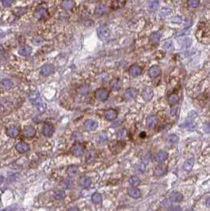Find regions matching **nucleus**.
<instances>
[{
	"label": "nucleus",
	"mask_w": 210,
	"mask_h": 211,
	"mask_svg": "<svg viewBox=\"0 0 210 211\" xmlns=\"http://www.w3.org/2000/svg\"><path fill=\"white\" fill-rule=\"evenodd\" d=\"M174 43H173L172 40H167V41H165L164 44H163V49H164L166 51H167V52H171V51H173V50H174Z\"/></svg>",
	"instance_id": "34"
},
{
	"label": "nucleus",
	"mask_w": 210,
	"mask_h": 211,
	"mask_svg": "<svg viewBox=\"0 0 210 211\" xmlns=\"http://www.w3.org/2000/svg\"><path fill=\"white\" fill-rule=\"evenodd\" d=\"M98 36L102 40H105L110 37V30L109 27L105 25H102L97 29Z\"/></svg>",
	"instance_id": "2"
},
{
	"label": "nucleus",
	"mask_w": 210,
	"mask_h": 211,
	"mask_svg": "<svg viewBox=\"0 0 210 211\" xmlns=\"http://www.w3.org/2000/svg\"><path fill=\"white\" fill-rule=\"evenodd\" d=\"M110 87L113 90H120L121 88V81L119 79H113L110 82Z\"/></svg>",
	"instance_id": "26"
},
{
	"label": "nucleus",
	"mask_w": 210,
	"mask_h": 211,
	"mask_svg": "<svg viewBox=\"0 0 210 211\" xmlns=\"http://www.w3.org/2000/svg\"><path fill=\"white\" fill-rule=\"evenodd\" d=\"M117 114H118V113H117V111L116 110L109 109V110H105L104 116H105V119L108 120V121H114V120H115L117 118Z\"/></svg>",
	"instance_id": "13"
},
{
	"label": "nucleus",
	"mask_w": 210,
	"mask_h": 211,
	"mask_svg": "<svg viewBox=\"0 0 210 211\" xmlns=\"http://www.w3.org/2000/svg\"><path fill=\"white\" fill-rule=\"evenodd\" d=\"M29 100L32 103L34 104V106L36 107L37 110L39 111L40 113H44L45 112V110L47 109V106L45 103H43L41 101V99L40 98V94L39 93L35 91L33 92L29 97Z\"/></svg>",
	"instance_id": "1"
},
{
	"label": "nucleus",
	"mask_w": 210,
	"mask_h": 211,
	"mask_svg": "<svg viewBox=\"0 0 210 211\" xmlns=\"http://www.w3.org/2000/svg\"><path fill=\"white\" fill-rule=\"evenodd\" d=\"M32 52V48L29 45H22L18 49V54L22 56H29Z\"/></svg>",
	"instance_id": "21"
},
{
	"label": "nucleus",
	"mask_w": 210,
	"mask_h": 211,
	"mask_svg": "<svg viewBox=\"0 0 210 211\" xmlns=\"http://www.w3.org/2000/svg\"><path fill=\"white\" fill-rule=\"evenodd\" d=\"M61 7L65 10H71L75 7V2L74 0H62Z\"/></svg>",
	"instance_id": "15"
},
{
	"label": "nucleus",
	"mask_w": 210,
	"mask_h": 211,
	"mask_svg": "<svg viewBox=\"0 0 210 211\" xmlns=\"http://www.w3.org/2000/svg\"><path fill=\"white\" fill-rule=\"evenodd\" d=\"M15 148L18 153H24L28 152V151L29 150L30 147H29V145L27 144V143H25V142H19V143H18V144H16Z\"/></svg>",
	"instance_id": "17"
},
{
	"label": "nucleus",
	"mask_w": 210,
	"mask_h": 211,
	"mask_svg": "<svg viewBox=\"0 0 210 211\" xmlns=\"http://www.w3.org/2000/svg\"><path fill=\"white\" fill-rule=\"evenodd\" d=\"M13 0H2V3L3 5V7H10L13 3Z\"/></svg>",
	"instance_id": "47"
},
{
	"label": "nucleus",
	"mask_w": 210,
	"mask_h": 211,
	"mask_svg": "<svg viewBox=\"0 0 210 211\" xmlns=\"http://www.w3.org/2000/svg\"><path fill=\"white\" fill-rule=\"evenodd\" d=\"M167 158L168 153H167V152H165V151H160V152L156 153L155 159V161H156L157 163H159V164H160V163H163V161H165Z\"/></svg>",
	"instance_id": "20"
},
{
	"label": "nucleus",
	"mask_w": 210,
	"mask_h": 211,
	"mask_svg": "<svg viewBox=\"0 0 210 211\" xmlns=\"http://www.w3.org/2000/svg\"><path fill=\"white\" fill-rule=\"evenodd\" d=\"M20 133L19 129L15 126H11L7 129V135L12 138H16Z\"/></svg>",
	"instance_id": "12"
},
{
	"label": "nucleus",
	"mask_w": 210,
	"mask_h": 211,
	"mask_svg": "<svg viewBox=\"0 0 210 211\" xmlns=\"http://www.w3.org/2000/svg\"><path fill=\"white\" fill-rule=\"evenodd\" d=\"M161 205H162V207H164V208L170 209V207H172V202H171V200L170 199H165L162 202Z\"/></svg>",
	"instance_id": "44"
},
{
	"label": "nucleus",
	"mask_w": 210,
	"mask_h": 211,
	"mask_svg": "<svg viewBox=\"0 0 210 211\" xmlns=\"http://www.w3.org/2000/svg\"><path fill=\"white\" fill-rule=\"evenodd\" d=\"M66 196H67V195L65 193V191H63V190H60V191H56L54 193L53 198L54 199L56 200H63L66 198Z\"/></svg>",
	"instance_id": "33"
},
{
	"label": "nucleus",
	"mask_w": 210,
	"mask_h": 211,
	"mask_svg": "<svg viewBox=\"0 0 210 211\" xmlns=\"http://www.w3.org/2000/svg\"><path fill=\"white\" fill-rule=\"evenodd\" d=\"M150 9L152 10H155L158 8V3L157 2H152V4L150 5Z\"/></svg>",
	"instance_id": "50"
},
{
	"label": "nucleus",
	"mask_w": 210,
	"mask_h": 211,
	"mask_svg": "<svg viewBox=\"0 0 210 211\" xmlns=\"http://www.w3.org/2000/svg\"><path fill=\"white\" fill-rule=\"evenodd\" d=\"M136 95V90H135L134 88H128L127 90L125 91V94H124V96H125V98L127 99V100H131V99H135Z\"/></svg>",
	"instance_id": "23"
},
{
	"label": "nucleus",
	"mask_w": 210,
	"mask_h": 211,
	"mask_svg": "<svg viewBox=\"0 0 210 211\" xmlns=\"http://www.w3.org/2000/svg\"><path fill=\"white\" fill-rule=\"evenodd\" d=\"M170 210H182L181 208L179 207H171V208H170Z\"/></svg>",
	"instance_id": "54"
},
{
	"label": "nucleus",
	"mask_w": 210,
	"mask_h": 211,
	"mask_svg": "<svg viewBox=\"0 0 210 211\" xmlns=\"http://www.w3.org/2000/svg\"><path fill=\"white\" fill-rule=\"evenodd\" d=\"M68 210H78V208H77V207H75V208H71V209H69Z\"/></svg>",
	"instance_id": "58"
},
{
	"label": "nucleus",
	"mask_w": 210,
	"mask_h": 211,
	"mask_svg": "<svg viewBox=\"0 0 210 211\" xmlns=\"http://www.w3.org/2000/svg\"><path fill=\"white\" fill-rule=\"evenodd\" d=\"M13 87V82L10 79H3L0 82V88L3 90H10Z\"/></svg>",
	"instance_id": "22"
},
{
	"label": "nucleus",
	"mask_w": 210,
	"mask_h": 211,
	"mask_svg": "<svg viewBox=\"0 0 210 211\" xmlns=\"http://www.w3.org/2000/svg\"><path fill=\"white\" fill-rule=\"evenodd\" d=\"M194 165V159L190 158L184 163L183 168L185 169V171H190V170H192Z\"/></svg>",
	"instance_id": "30"
},
{
	"label": "nucleus",
	"mask_w": 210,
	"mask_h": 211,
	"mask_svg": "<svg viewBox=\"0 0 210 211\" xmlns=\"http://www.w3.org/2000/svg\"><path fill=\"white\" fill-rule=\"evenodd\" d=\"M84 129L88 131H94L95 130L98 126H99V123L98 121H94V120H91V119H88L87 121H85L84 124H83Z\"/></svg>",
	"instance_id": "7"
},
{
	"label": "nucleus",
	"mask_w": 210,
	"mask_h": 211,
	"mask_svg": "<svg viewBox=\"0 0 210 211\" xmlns=\"http://www.w3.org/2000/svg\"><path fill=\"white\" fill-rule=\"evenodd\" d=\"M60 186H61L63 189L69 190V189H71L72 187V182L70 180H63L62 182H61Z\"/></svg>",
	"instance_id": "35"
},
{
	"label": "nucleus",
	"mask_w": 210,
	"mask_h": 211,
	"mask_svg": "<svg viewBox=\"0 0 210 211\" xmlns=\"http://www.w3.org/2000/svg\"><path fill=\"white\" fill-rule=\"evenodd\" d=\"M110 95V91L106 89V88H99L95 91V98H96L99 101L104 102L109 98Z\"/></svg>",
	"instance_id": "3"
},
{
	"label": "nucleus",
	"mask_w": 210,
	"mask_h": 211,
	"mask_svg": "<svg viewBox=\"0 0 210 211\" xmlns=\"http://www.w3.org/2000/svg\"><path fill=\"white\" fill-rule=\"evenodd\" d=\"M191 43H192L191 40L187 37V38H185V40H183V46L185 48H189L190 46V45H191Z\"/></svg>",
	"instance_id": "49"
},
{
	"label": "nucleus",
	"mask_w": 210,
	"mask_h": 211,
	"mask_svg": "<svg viewBox=\"0 0 210 211\" xmlns=\"http://www.w3.org/2000/svg\"><path fill=\"white\" fill-rule=\"evenodd\" d=\"M157 122H158V119H157V117L155 116H153V115L152 116H149L147 118V120H146V125L149 128L155 127V126H156Z\"/></svg>",
	"instance_id": "28"
},
{
	"label": "nucleus",
	"mask_w": 210,
	"mask_h": 211,
	"mask_svg": "<svg viewBox=\"0 0 210 211\" xmlns=\"http://www.w3.org/2000/svg\"><path fill=\"white\" fill-rule=\"evenodd\" d=\"M142 73V69L137 64H132L129 68V74L133 77H137Z\"/></svg>",
	"instance_id": "16"
},
{
	"label": "nucleus",
	"mask_w": 210,
	"mask_h": 211,
	"mask_svg": "<svg viewBox=\"0 0 210 211\" xmlns=\"http://www.w3.org/2000/svg\"><path fill=\"white\" fill-rule=\"evenodd\" d=\"M95 156H96V153L94 151H90L87 154V161L90 162L94 160Z\"/></svg>",
	"instance_id": "42"
},
{
	"label": "nucleus",
	"mask_w": 210,
	"mask_h": 211,
	"mask_svg": "<svg viewBox=\"0 0 210 211\" xmlns=\"http://www.w3.org/2000/svg\"><path fill=\"white\" fill-rule=\"evenodd\" d=\"M78 183H79V185L81 186H83L84 188H88L90 186L92 183V180L88 176H83L81 177L78 180Z\"/></svg>",
	"instance_id": "19"
},
{
	"label": "nucleus",
	"mask_w": 210,
	"mask_h": 211,
	"mask_svg": "<svg viewBox=\"0 0 210 211\" xmlns=\"http://www.w3.org/2000/svg\"><path fill=\"white\" fill-rule=\"evenodd\" d=\"M2 182H3V177H2V175H0V185L2 184Z\"/></svg>",
	"instance_id": "57"
},
{
	"label": "nucleus",
	"mask_w": 210,
	"mask_h": 211,
	"mask_svg": "<svg viewBox=\"0 0 210 211\" xmlns=\"http://www.w3.org/2000/svg\"><path fill=\"white\" fill-rule=\"evenodd\" d=\"M5 35V34H4V32L3 31H2L1 29H0V37H3Z\"/></svg>",
	"instance_id": "56"
},
{
	"label": "nucleus",
	"mask_w": 210,
	"mask_h": 211,
	"mask_svg": "<svg viewBox=\"0 0 210 211\" xmlns=\"http://www.w3.org/2000/svg\"><path fill=\"white\" fill-rule=\"evenodd\" d=\"M170 199L171 200V202H181V201H182V199H183V195H182L181 193L175 191V192H173V193L170 195Z\"/></svg>",
	"instance_id": "27"
},
{
	"label": "nucleus",
	"mask_w": 210,
	"mask_h": 211,
	"mask_svg": "<svg viewBox=\"0 0 210 211\" xmlns=\"http://www.w3.org/2000/svg\"><path fill=\"white\" fill-rule=\"evenodd\" d=\"M71 153L73 156H75L76 157H78V156L83 155L84 148H83V146L82 144L77 143V144L72 146V149H71Z\"/></svg>",
	"instance_id": "5"
},
{
	"label": "nucleus",
	"mask_w": 210,
	"mask_h": 211,
	"mask_svg": "<svg viewBox=\"0 0 210 211\" xmlns=\"http://www.w3.org/2000/svg\"><path fill=\"white\" fill-rule=\"evenodd\" d=\"M105 10H106V7H105V5L99 4V6L96 7V9H95V13L100 15V14H102V13H105Z\"/></svg>",
	"instance_id": "38"
},
{
	"label": "nucleus",
	"mask_w": 210,
	"mask_h": 211,
	"mask_svg": "<svg viewBox=\"0 0 210 211\" xmlns=\"http://www.w3.org/2000/svg\"><path fill=\"white\" fill-rule=\"evenodd\" d=\"M124 147H125V143H122V141H112L110 144V150L114 153H119L123 149Z\"/></svg>",
	"instance_id": "9"
},
{
	"label": "nucleus",
	"mask_w": 210,
	"mask_h": 211,
	"mask_svg": "<svg viewBox=\"0 0 210 211\" xmlns=\"http://www.w3.org/2000/svg\"><path fill=\"white\" fill-rule=\"evenodd\" d=\"M206 206H207V207L210 208V197H209V198L206 199Z\"/></svg>",
	"instance_id": "55"
},
{
	"label": "nucleus",
	"mask_w": 210,
	"mask_h": 211,
	"mask_svg": "<svg viewBox=\"0 0 210 211\" xmlns=\"http://www.w3.org/2000/svg\"><path fill=\"white\" fill-rule=\"evenodd\" d=\"M141 95H142V98L145 101H149L153 98L154 92H153V90L151 88H145L141 93Z\"/></svg>",
	"instance_id": "14"
},
{
	"label": "nucleus",
	"mask_w": 210,
	"mask_h": 211,
	"mask_svg": "<svg viewBox=\"0 0 210 211\" xmlns=\"http://www.w3.org/2000/svg\"><path fill=\"white\" fill-rule=\"evenodd\" d=\"M36 40H37V42H34V44L35 45H40V43L42 42V40L40 38H39V37H36Z\"/></svg>",
	"instance_id": "53"
},
{
	"label": "nucleus",
	"mask_w": 210,
	"mask_h": 211,
	"mask_svg": "<svg viewBox=\"0 0 210 211\" xmlns=\"http://www.w3.org/2000/svg\"><path fill=\"white\" fill-rule=\"evenodd\" d=\"M161 37H162V33H161L160 31L155 32V33L151 34V36H150V42L152 43V44H154V45L155 44L159 43V41L160 40Z\"/></svg>",
	"instance_id": "24"
},
{
	"label": "nucleus",
	"mask_w": 210,
	"mask_h": 211,
	"mask_svg": "<svg viewBox=\"0 0 210 211\" xmlns=\"http://www.w3.org/2000/svg\"><path fill=\"white\" fill-rule=\"evenodd\" d=\"M48 10L45 7H39L38 9L36 10V11L34 12V17L37 19L42 20L48 16Z\"/></svg>",
	"instance_id": "10"
},
{
	"label": "nucleus",
	"mask_w": 210,
	"mask_h": 211,
	"mask_svg": "<svg viewBox=\"0 0 210 211\" xmlns=\"http://www.w3.org/2000/svg\"><path fill=\"white\" fill-rule=\"evenodd\" d=\"M67 174L70 178L75 177L78 174V168L76 166H71L67 169Z\"/></svg>",
	"instance_id": "29"
},
{
	"label": "nucleus",
	"mask_w": 210,
	"mask_h": 211,
	"mask_svg": "<svg viewBox=\"0 0 210 211\" xmlns=\"http://www.w3.org/2000/svg\"><path fill=\"white\" fill-rule=\"evenodd\" d=\"M91 200H92V202H93V203H94V204H99V203L102 202V195H101V194L96 192V193H94L92 195Z\"/></svg>",
	"instance_id": "36"
},
{
	"label": "nucleus",
	"mask_w": 210,
	"mask_h": 211,
	"mask_svg": "<svg viewBox=\"0 0 210 211\" xmlns=\"http://www.w3.org/2000/svg\"><path fill=\"white\" fill-rule=\"evenodd\" d=\"M126 136V131L125 129L123 130H121L120 132H118V137L119 138H123Z\"/></svg>",
	"instance_id": "51"
},
{
	"label": "nucleus",
	"mask_w": 210,
	"mask_h": 211,
	"mask_svg": "<svg viewBox=\"0 0 210 211\" xmlns=\"http://www.w3.org/2000/svg\"><path fill=\"white\" fill-rule=\"evenodd\" d=\"M204 131H205V132L210 133V123L206 124V126H204Z\"/></svg>",
	"instance_id": "52"
},
{
	"label": "nucleus",
	"mask_w": 210,
	"mask_h": 211,
	"mask_svg": "<svg viewBox=\"0 0 210 211\" xmlns=\"http://www.w3.org/2000/svg\"><path fill=\"white\" fill-rule=\"evenodd\" d=\"M151 158H152V155H151V153H145V154H144L143 156H142V158H141V160H142V162H143V163H144L145 164H148V163H149L150 160H151Z\"/></svg>",
	"instance_id": "43"
},
{
	"label": "nucleus",
	"mask_w": 210,
	"mask_h": 211,
	"mask_svg": "<svg viewBox=\"0 0 210 211\" xmlns=\"http://www.w3.org/2000/svg\"><path fill=\"white\" fill-rule=\"evenodd\" d=\"M182 19L181 17H179V16H175L171 20V22L176 23V24H180V23H182Z\"/></svg>",
	"instance_id": "48"
},
{
	"label": "nucleus",
	"mask_w": 210,
	"mask_h": 211,
	"mask_svg": "<svg viewBox=\"0 0 210 211\" xmlns=\"http://www.w3.org/2000/svg\"><path fill=\"white\" fill-rule=\"evenodd\" d=\"M128 194L130 197H132L133 198H138L141 196V192L138 188L136 187H132V188H129L128 190Z\"/></svg>",
	"instance_id": "25"
},
{
	"label": "nucleus",
	"mask_w": 210,
	"mask_h": 211,
	"mask_svg": "<svg viewBox=\"0 0 210 211\" xmlns=\"http://www.w3.org/2000/svg\"><path fill=\"white\" fill-rule=\"evenodd\" d=\"M167 172V167L163 165V164H160L155 168L154 170V175L157 177H161L165 175Z\"/></svg>",
	"instance_id": "11"
},
{
	"label": "nucleus",
	"mask_w": 210,
	"mask_h": 211,
	"mask_svg": "<svg viewBox=\"0 0 210 211\" xmlns=\"http://www.w3.org/2000/svg\"><path fill=\"white\" fill-rule=\"evenodd\" d=\"M97 140H98L99 143H102V142H104L105 141L107 140V137H106V135L105 134L101 133V134H99V136H98V139Z\"/></svg>",
	"instance_id": "46"
},
{
	"label": "nucleus",
	"mask_w": 210,
	"mask_h": 211,
	"mask_svg": "<svg viewBox=\"0 0 210 211\" xmlns=\"http://www.w3.org/2000/svg\"><path fill=\"white\" fill-rule=\"evenodd\" d=\"M161 74V69L159 66L154 65L150 67V69L148 70V76L152 78H155V77L159 76Z\"/></svg>",
	"instance_id": "18"
},
{
	"label": "nucleus",
	"mask_w": 210,
	"mask_h": 211,
	"mask_svg": "<svg viewBox=\"0 0 210 211\" xmlns=\"http://www.w3.org/2000/svg\"><path fill=\"white\" fill-rule=\"evenodd\" d=\"M171 13H172V10H170V9H169V8H166V7H164V8H163V9L161 10L159 15H160L161 17H166V16L170 15V14Z\"/></svg>",
	"instance_id": "40"
},
{
	"label": "nucleus",
	"mask_w": 210,
	"mask_h": 211,
	"mask_svg": "<svg viewBox=\"0 0 210 211\" xmlns=\"http://www.w3.org/2000/svg\"><path fill=\"white\" fill-rule=\"evenodd\" d=\"M55 70V67L52 64H45L41 67L40 69V75L42 76H49V75H51L52 72H54Z\"/></svg>",
	"instance_id": "6"
},
{
	"label": "nucleus",
	"mask_w": 210,
	"mask_h": 211,
	"mask_svg": "<svg viewBox=\"0 0 210 211\" xmlns=\"http://www.w3.org/2000/svg\"><path fill=\"white\" fill-rule=\"evenodd\" d=\"M23 134H24V137L28 138V139H31V138H34V137H35V135H36V129H35V128H34V126H27L24 128Z\"/></svg>",
	"instance_id": "8"
},
{
	"label": "nucleus",
	"mask_w": 210,
	"mask_h": 211,
	"mask_svg": "<svg viewBox=\"0 0 210 211\" xmlns=\"http://www.w3.org/2000/svg\"><path fill=\"white\" fill-rule=\"evenodd\" d=\"M146 170V164L143 162L135 165V171L138 174H143Z\"/></svg>",
	"instance_id": "31"
},
{
	"label": "nucleus",
	"mask_w": 210,
	"mask_h": 211,
	"mask_svg": "<svg viewBox=\"0 0 210 211\" xmlns=\"http://www.w3.org/2000/svg\"><path fill=\"white\" fill-rule=\"evenodd\" d=\"M129 182L130 185H132V186H137L140 183V180L137 176H132L129 178Z\"/></svg>",
	"instance_id": "37"
},
{
	"label": "nucleus",
	"mask_w": 210,
	"mask_h": 211,
	"mask_svg": "<svg viewBox=\"0 0 210 211\" xmlns=\"http://www.w3.org/2000/svg\"><path fill=\"white\" fill-rule=\"evenodd\" d=\"M188 6L191 8H197L199 7L200 2L198 0H188Z\"/></svg>",
	"instance_id": "41"
},
{
	"label": "nucleus",
	"mask_w": 210,
	"mask_h": 211,
	"mask_svg": "<svg viewBox=\"0 0 210 211\" xmlns=\"http://www.w3.org/2000/svg\"><path fill=\"white\" fill-rule=\"evenodd\" d=\"M55 132V127L52 124L45 123L42 128V133L47 137H51Z\"/></svg>",
	"instance_id": "4"
},
{
	"label": "nucleus",
	"mask_w": 210,
	"mask_h": 211,
	"mask_svg": "<svg viewBox=\"0 0 210 211\" xmlns=\"http://www.w3.org/2000/svg\"><path fill=\"white\" fill-rule=\"evenodd\" d=\"M179 95H178L177 94H175V93H174V94H170V96L168 97V99H167L168 103L171 106L178 103H179Z\"/></svg>",
	"instance_id": "32"
},
{
	"label": "nucleus",
	"mask_w": 210,
	"mask_h": 211,
	"mask_svg": "<svg viewBox=\"0 0 210 211\" xmlns=\"http://www.w3.org/2000/svg\"><path fill=\"white\" fill-rule=\"evenodd\" d=\"M92 2H96V1H98V0H91Z\"/></svg>",
	"instance_id": "59"
},
{
	"label": "nucleus",
	"mask_w": 210,
	"mask_h": 211,
	"mask_svg": "<svg viewBox=\"0 0 210 211\" xmlns=\"http://www.w3.org/2000/svg\"><path fill=\"white\" fill-rule=\"evenodd\" d=\"M167 141L170 144H175L179 141V138L175 134H170L167 138Z\"/></svg>",
	"instance_id": "39"
},
{
	"label": "nucleus",
	"mask_w": 210,
	"mask_h": 211,
	"mask_svg": "<svg viewBox=\"0 0 210 211\" xmlns=\"http://www.w3.org/2000/svg\"><path fill=\"white\" fill-rule=\"evenodd\" d=\"M25 12H26V9L22 8V7H20V8H16V9L13 10V13H14L16 16L22 15Z\"/></svg>",
	"instance_id": "45"
}]
</instances>
